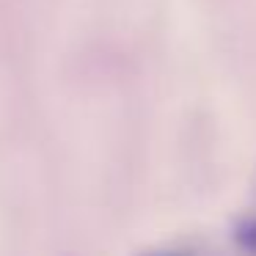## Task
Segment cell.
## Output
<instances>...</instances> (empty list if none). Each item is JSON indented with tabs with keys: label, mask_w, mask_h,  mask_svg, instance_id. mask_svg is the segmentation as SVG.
I'll list each match as a JSON object with an SVG mask.
<instances>
[{
	"label": "cell",
	"mask_w": 256,
	"mask_h": 256,
	"mask_svg": "<svg viewBox=\"0 0 256 256\" xmlns=\"http://www.w3.org/2000/svg\"><path fill=\"white\" fill-rule=\"evenodd\" d=\"M146 256H193V254H184V250H162V254H146Z\"/></svg>",
	"instance_id": "6da1fadb"
}]
</instances>
